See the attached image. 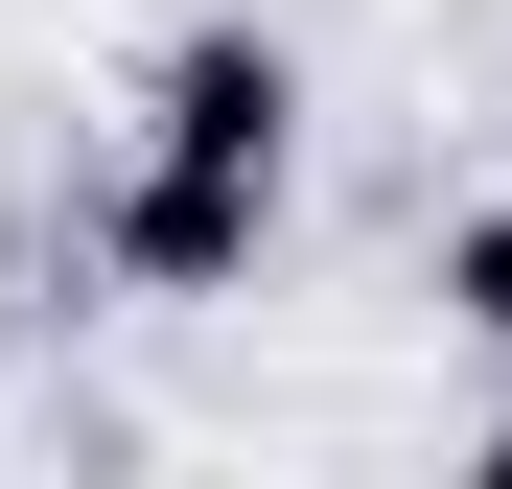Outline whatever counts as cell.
<instances>
[{
	"label": "cell",
	"mask_w": 512,
	"mask_h": 489,
	"mask_svg": "<svg viewBox=\"0 0 512 489\" xmlns=\"http://www.w3.org/2000/svg\"><path fill=\"white\" fill-rule=\"evenodd\" d=\"M443 326L512 350V210H443Z\"/></svg>",
	"instance_id": "2"
},
{
	"label": "cell",
	"mask_w": 512,
	"mask_h": 489,
	"mask_svg": "<svg viewBox=\"0 0 512 489\" xmlns=\"http://www.w3.org/2000/svg\"><path fill=\"white\" fill-rule=\"evenodd\" d=\"M303 187V47L280 24H187L140 70V140H117V187H94V257L140 303H233L256 280V233H280Z\"/></svg>",
	"instance_id": "1"
},
{
	"label": "cell",
	"mask_w": 512,
	"mask_h": 489,
	"mask_svg": "<svg viewBox=\"0 0 512 489\" xmlns=\"http://www.w3.org/2000/svg\"><path fill=\"white\" fill-rule=\"evenodd\" d=\"M489 466H512V420H489Z\"/></svg>",
	"instance_id": "3"
}]
</instances>
